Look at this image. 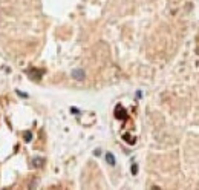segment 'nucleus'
Segmentation results:
<instances>
[{
	"label": "nucleus",
	"mask_w": 199,
	"mask_h": 190,
	"mask_svg": "<svg viewBox=\"0 0 199 190\" xmlns=\"http://www.w3.org/2000/svg\"><path fill=\"white\" fill-rule=\"evenodd\" d=\"M72 78H75L77 81H83L86 78V74L83 69H75V71H72Z\"/></svg>",
	"instance_id": "1"
},
{
	"label": "nucleus",
	"mask_w": 199,
	"mask_h": 190,
	"mask_svg": "<svg viewBox=\"0 0 199 190\" xmlns=\"http://www.w3.org/2000/svg\"><path fill=\"white\" fill-rule=\"evenodd\" d=\"M106 161H107L110 166H115V156H113V155H112L110 152L106 153Z\"/></svg>",
	"instance_id": "2"
},
{
	"label": "nucleus",
	"mask_w": 199,
	"mask_h": 190,
	"mask_svg": "<svg viewBox=\"0 0 199 190\" xmlns=\"http://www.w3.org/2000/svg\"><path fill=\"white\" fill-rule=\"evenodd\" d=\"M43 163H45V161H43V158H34V159H32V164H34L36 167H41V166H43Z\"/></svg>",
	"instance_id": "3"
},
{
	"label": "nucleus",
	"mask_w": 199,
	"mask_h": 190,
	"mask_svg": "<svg viewBox=\"0 0 199 190\" xmlns=\"http://www.w3.org/2000/svg\"><path fill=\"white\" fill-rule=\"evenodd\" d=\"M136 172H138V166H136V164H133V166H132V173H133V175H136Z\"/></svg>",
	"instance_id": "4"
},
{
	"label": "nucleus",
	"mask_w": 199,
	"mask_h": 190,
	"mask_svg": "<svg viewBox=\"0 0 199 190\" xmlns=\"http://www.w3.org/2000/svg\"><path fill=\"white\" fill-rule=\"evenodd\" d=\"M17 94H18V95H21L23 98H28V94H25V92H21V91H17Z\"/></svg>",
	"instance_id": "5"
}]
</instances>
